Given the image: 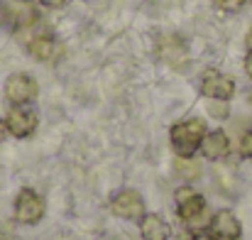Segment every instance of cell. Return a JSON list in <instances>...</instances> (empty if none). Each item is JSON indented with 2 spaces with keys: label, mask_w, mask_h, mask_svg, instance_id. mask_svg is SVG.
Listing matches in <instances>:
<instances>
[{
  "label": "cell",
  "mask_w": 252,
  "mask_h": 240,
  "mask_svg": "<svg viewBox=\"0 0 252 240\" xmlns=\"http://www.w3.org/2000/svg\"><path fill=\"white\" fill-rule=\"evenodd\" d=\"M208 128H206V120L201 118H186L181 123H176L169 133L171 137V147L176 150L179 157H191L196 150H201V142L206 137Z\"/></svg>",
  "instance_id": "1"
},
{
  "label": "cell",
  "mask_w": 252,
  "mask_h": 240,
  "mask_svg": "<svg viewBox=\"0 0 252 240\" xmlns=\"http://www.w3.org/2000/svg\"><path fill=\"white\" fill-rule=\"evenodd\" d=\"M44 199L34 191V189H20V194L15 196V218L22 226H34L42 221L44 216Z\"/></svg>",
  "instance_id": "2"
},
{
  "label": "cell",
  "mask_w": 252,
  "mask_h": 240,
  "mask_svg": "<svg viewBox=\"0 0 252 240\" xmlns=\"http://www.w3.org/2000/svg\"><path fill=\"white\" fill-rule=\"evenodd\" d=\"M110 211L115 216H120V218L140 221L145 216V201H142L140 191H135V189H120L110 199Z\"/></svg>",
  "instance_id": "3"
},
{
  "label": "cell",
  "mask_w": 252,
  "mask_h": 240,
  "mask_svg": "<svg viewBox=\"0 0 252 240\" xmlns=\"http://www.w3.org/2000/svg\"><path fill=\"white\" fill-rule=\"evenodd\" d=\"M37 81L32 79L30 74H12L5 81V98L12 103V105H27L37 98Z\"/></svg>",
  "instance_id": "4"
},
{
  "label": "cell",
  "mask_w": 252,
  "mask_h": 240,
  "mask_svg": "<svg viewBox=\"0 0 252 240\" xmlns=\"http://www.w3.org/2000/svg\"><path fill=\"white\" fill-rule=\"evenodd\" d=\"M37 113L25 108V105H15L7 115H5V128L12 137H30L34 130H37Z\"/></svg>",
  "instance_id": "5"
},
{
  "label": "cell",
  "mask_w": 252,
  "mask_h": 240,
  "mask_svg": "<svg viewBox=\"0 0 252 240\" xmlns=\"http://www.w3.org/2000/svg\"><path fill=\"white\" fill-rule=\"evenodd\" d=\"M201 93L206 98H213V101H230L233 93H235V81L216 69L206 71L203 81H201Z\"/></svg>",
  "instance_id": "6"
},
{
  "label": "cell",
  "mask_w": 252,
  "mask_h": 240,
  "mask_svg": "<svg viewBox=\"0 0 252 240\" xmlns=\"http://www.w3.org/2000/svg\"><path fill=\"white\" fill-rule=\"evenodd\" d=\"M174 199H176V213L181 221H191L193 216L206 211V199L193 186H179Z\"/></svg>",
  "instance_id": "7"
},
{
  "label": "cell",
  "mask_w": 252,
  "mask_h": 240,
  "mask_svg": "<svg viewBox=\"0 0 252 240\" xmlns=\"http://www.w3.org/2000/svg\"><path fill=\"white\" fill-rule=\"evenodd\" d=\"M157 54H159L162 62H167L169 67H174V69L184 67L186 59H189V49H186L184 39H179L176 34H162V37H159V42H157Z\"/></svg>",
  "instance_id": "8"
},
{
  "label": "cell",
  "mask_w": 252,
  "mask_h": 240,
  "mask_svg": "<svg viewBox=\"0 0 252 240\" xmlns=\"http://www.w3.org/2000/svg\"><path fill=\"white\" fill-rule=\"evenodd\" d=\"M211 228H213V233H216L220 240H238L240 238V233H243L240 221H238V218H235V213H233V211H228V208H223V211L213 213Z\"/></svg>",
  "instance_id": "9"
},
{
  "label": "cell",
  "mask_w": 252,
  "mask_h": 240,
  "mask_svg": "<svg viewBox=\"0 0 252 240\" xmlns=\"http://www.w3.org/2000/svg\"><path fill=\"white\" fill-rule=\"evenodd\" d=\"M228 152H230V140H228V135H225L223 130H211V133H206V137H203V142H201V155H203L206 160L218 162V160H223Z\"/></svg>",
  "instance_id": "10"
},
{
  "label": "cell",
  "mask_w": 252,
  "mask_h": 240,
  "mask_svg": "<svg viewBox=\"0 0 252 240\" xmlns=\"http://www.w3.org/2000/svg\"><path fill=\"white\" fill-rule=\"evenodd\" d=\"M140 233L145 240H169L171 228L159 213H145L140 218Z\"/></svg>",
  "instance_id": "11"
},
{
  "label": "cell",
  "mask_w": 252,
  "mask_h": 240,
  "mask_svg": "<svg viewBox=\"0 0 252 240\" xmlns=\"http://www.w3.org/2000/svg\"><path fill=\"white\" fill-rule=\"evenodd\" d=\"M27 52H30L32 59H37V62H52L54 54H57V42H54V37H49V34H37V37L30 39Z\"/></svg>",
  "instance_id": "12"
},
{
  "label": "cell",
  "mask_w": 252,
  "mask_h": 240,
  "mask_svg": "<svg viewBox=\"0 0 252 240\" xmlns=\"http://www.w3.org/2000/svg\"><path fill=\"white\" fill-rule=\"evenodd\" d=\"M176 174L186 181H193V179L201 176V164L196 160H191V157H179L176 160Z\"/></svg>",
  "instance_id": "13"
},
{
  "label": "cell",
  "mask_w": 252,
  "mask_h": 240,
  "mask_svg": "<svg viewBox=\"0 0 252 240\" xmlns=\"http://www.w3.org/2000/svg\"><path fill=\"white\" fill-rule=\"evenodd\" d=\"M211 221H213V216H211V213H208V208H206V211H201L198 216H193L191 221H186V226H189V231L198 233V231L208 228V226H211Z\"/></svg>",
  "instance_id": "14"
},
{
  "label": "cell",
  "mask_w": 252,
  "mask_h": 240,
  "mask_svg": "<svg viewBox=\"0 0 252 240\" xmlns=\"http://www.w3.org/2000/svg\"><path fill=\"white\" fill-rule=\"evenodd\" d=\"M208 113L213 115V118H218V120H225L228 118V101H213V98H208Z\"/></svg>",
  "instance_id": "15"
},
{
  "label": "cell",
  "mask_w": 252,
  "mask_h": 240,
  "mask_svg": "<svg viewBox=\"0 0 252 240\" xmlns=\"http://www.w3.org/2000/svg\"><path fill=\"white\" fill-rule=\"evenodd\" d=\"M238 152H240V157H245V160L252 157V130L243 133V137H240V142H238Z\"/></svg>",
  "instance_id": "16"
},
{
  "label": "cell",
  "mask_w": 252,
  "mask_h": 240,
  "mask_svg": "<svg viewBox=\"0 0 252 240\" xmlns=\"http://www.w3.org/2000/svg\"><path fill=\"white\" fill-rule=\"evenodd\" d=\"M248 0H218V5L225 10V12H238L240 7H245Z\"/></svg>",
  "instance_id": "17"
},
{
  "label": "cell",
  "mask_w": 252,
  "mask_h": 240,
  "mask_svg": "<svg viewBox=\"0 0 252 240\" xmlns=\"http://www.w3.org/2000/svg\"><path fill=\"white\" fill-rule=\"evenodd\" d=\"M69 0H39V5H44V7H49V10H59V7H64Z\"/></svg>",
  "instance_id": "18"
},
{
  "label": "cell",
  "mask_w": 252,
  "mask_h": 240,
  "mask_svg": "<svg viewBox=\"0 0 252 240\" xmlns=\"http://www.w3.org/2000/svg\"><path fill=\"white\" fill-rule=\"evenodd\" d=\"M245 71H248V76L252 79V52H248V57H245Z\"/></svg>",
  "instance_id": "19"
},
{
  "label": "cell",
  "mask_w": 252,
  "mask_h": 240,
  "mask_svg": "<svg viewBox=\"0 0 252 240\" xmlns=\"http://www.w3.org/2000/svg\"><path fill=\"white\" fill-rule=\"evenodd\" d=\"M245 44H248V49L252 52V27H250V32H248V37H245Z\"/></svg>",
  "instance_id": "20"
},
{
  "label": "cell",
  "mask_w": 252,
  "mask_h": 240,
  "mask_svg": "<svg viewBox=\"0 0 252 240\" xmlns=\"http://www.w3.org/2000/svg\"><path fill=\"white\" fill-rule=\"evenodd\" d=\"M191 240H213V238H211V236H203V233H196Z\"/></svg>",
  "instance_id": "21"
},
{
  "label": "cell",
  "mask_w": 252,
  "mask_h": 240,
  "mask_svg": "<svg viewBox=\"0 0 252 240\" xmlns=\"http://www.w3.org/2000/svg\"><path fill=\"white\" fill-rule=\"evenodd\" d=\"M5 133H7V128H5V123L0 120V142H2V137H5Z\"/></svg>",
  "instance_id": "22"
},
{
  "label": "cell",
  "mask_w": 252,
  "mask_h": 240,
  "mask_svg": "<svg viewBox=\"0 0 252 240\" xmlns=\"http://www.w3.org/2000/svg\"><path fill=\"white\" fill-rule=\"evenodd\" d=\"M2 22H5V10H2V5H0V27H2Z\"/></svg>",
  "instance_id": "23"
},
{
  "label": "cell",
  "mask_w": 252,
  "mask_h": 240,
  "mask_svg": "<svg viewBox=\"0 0 252 240\" xmlns=\"http://www.w3.org/2000/svg\"><path fill=\"white\" fill-rule=\"evenodd\" d=\"M250 103H252V93H250Z\"/></svg>",
  "instance_id": "24"
},
{
  "label": "cell",
  "mask_w": 252,
  "mask_h": 240,
  "mask_svg": "<svg viewBox=\"0 0 252 240\" xmlns=\"http://www.w3.org/2000/svg\"><path fill=\"white\" fill-rule=\"evenodd\" d=\"M123 240H127V238H123Z\"/></svg>",
  "instance_id": "25"
},
{
  "label": "cell",
  "mask_w": 252,
  "mask_h": 240,
  "mask_svg": "<svg viewBox=\"0 0 252 240\" xmlns=\"http://www.w3.org/2000/svg\"><path fill=\"white\" fill-rule=\"evenodd\" d=\"M216 2H218V0H216Z\"/></svg>",
  "instance_id": "26"
}]
</instances>
